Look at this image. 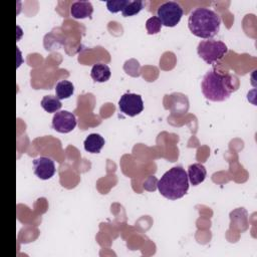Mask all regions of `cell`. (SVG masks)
Here are the masks:
<instances>
[{
	"label": "cell",
	"instance_id": "6da1fadb",
	"mask_svg": "<svg viewBox=\"0 0 257 257\" xmlns=\"http://www.w3.org/2000/svg\"><path fill=\"white\" fill-rule=\"evenodd\" d=\"M238 87V79L231 74H222L213 69L208 71L202 80L201 88L204 96L212 101H224Z\"/></svg>",
	"mask_w": 257,
	"mask_h": 257
},
{
	"label": "cell",
	"instance_id": "7a4b0ae2",
	"mask_svg": "<svg viewBox=\"0 0 257 257\" xmlns=\"http://www.w3.org/2000/svg\"><path fill=\"white\" fill-rule=\"evenodd\" d=\"M221 18L212 9L198 7L194 9L188 18L190 31L197 37L210 39L214 37L220 29Z\"/></svg>",
	"mask_w": 257,
	"mask_h": 257
},
{
	"label": "cell",
	"instance_id": "3957f363",
	"mask_svg": "<svg viewBox=\"0 0 257 257\" xmlns=\"http://www.w3.org/2000/svg\"><path fill=\"white\" fill-rule=\"evenodd\" d=\"M158 189L162 196L169 200H177L184 197L189 190L187 172L180 166L167 171L158 181Z\"/></svg>",
	"mask_w": 257,
	"mask_h": 257
},
{
	"label": "cell",
	"instance_id": "277c9868",
	"mask_svg": "<svg viewBox=\"0 0 257 257\" xmlns=\"http://www.w3.org/2000/svg\"><path fill=\"white\" fill-rule=\"evenodd\" d=\"M198 55L208 64H213L221 60L228 52L227 45L220 40H203L197 47Z\"/></svg>",
	"mask_w": 257,
	"mask_h": 257
},
{
	"label": "cell",
	"instance_id": "5b68a950",
	"mask_svg": "<svg viewBox=\"0 0 257 257\" xmlns=\"http://www.w3.org/2000/svg\"><path fill=\"white\" fill-rule=\"evenodd\" d=\"M184 14L183 8L175 1H168L161 4L157 10V16L162 24L167 27L176 26Z\"/></svg>",
	"mask_w": 257,
	"mask_h": 257
},
{
	"label": "cell",
	"instance_id": "8992f818",
	"mask_svg": "<svg viewBox=\"0 0 257 257\" xmlns=\"http://www.w3.org/2000/svg\"><path fill=\"white\" fill-rule=\"evenodd\" d=\"M118 107L122 113L128 116H135L143 111L144 102L140 94L126 92L120 96L118 100Z\"/></svg>",
	"mask_w": 257,
	"mask_h": 257
},
{
	"label": "cell",
	"instance_id": "52a82bcc",
	"mask_svg": "<svg viewBox=\"0 0 257 257\" xmlns=\"http://www.w3.org/2000/svg\"><path fill=\"white\" fill-rule=\"evenodd\" d=\"M76 126L75 115L68 110L55 112L52 118V127L61 134H67Z\"/></svg>",
	"mask_w": 257,
	"mask_h": 257
},
{
	"label": "cell",
	"instance_id": "ba28073f",
	"mask_svg": "<svg viewBox=\"0 0 257 257\" xmlns=\"http://www.w3.org/2000/svg\"><path fill=\"white\" fill-rule=\"evenodd\" d=\"M34 174L41 180H49L55 174L54 162L47 157H39L33 160Z\"/></svg>",
	"mask_w": 257,
	"mask_h": 257
},
{
	"label": "cell",
	"instance_id": "9c48e42d",
	"mask_svg": "<svg viewBox=\"0 0 257 257\" xmlns=\"http://www.w3.org/2000/svg\"><path fill=\"white\" fill-rule=\"evenodd\" d=\"M92 4L89 1H75L70 6V14L75 19H83L91 16Z\"/></svg>",
	"mask_w": 257,
	"mask_h": 257
},
{
	"label": "cell",
	"instance_id": "30bf717a",
	"mask_svg": "<svg viewBox=\"0 0 257 257\" xmlns=\"http://www.w3.org/2000/svg\"><path fill=\"white\" fill-rule=\"evenodd\" d=\"M188 179L190 181V183L193 186H197L199 184H201L202 182H204L206 175H207V171L206 168L204 167V165L200 164V163H195L189 166L188 168Z\"/></svg>",
	"mask_w": 257,
	"mask_h": 257
},
{
	"label": "cell",
	"instance_id": "8fae6325",
	"mask_svg": "<svg viewBox=\"0 0 257 257\" xmlns=\"http://www.w3.org/2000/svg\"><path fill=\"white\" fill-rule=\"evenodd\" d=\"M84 150L91 154H98L104 146V139L99 134H90L83 143Z\"/></svg>",
	"mask_w": 257,
	"mask_h": 257
},
{
	"label": "cell",
	"instance_id": "7c38bea8",
	"mask_svg": "<svg viewBox=\"0 0 257 257\" xmlns=\"http://www.w3.org/2000/svg\"><path fill=\"white\" fill-rule=\"evenodd\" d=\"M110 69L109 67L104 63H96L92 66L90 75L94 81L97 82H104L107 81L110 77Z\"/></svg>",
	"mask_w": 257,
	"mask_h": 257
},
{
	"label": "cell",
	"instance_id": "4fadbf2b",
	"mask_svg": "<svg viewBox=\"0 0 257 257\" xmlns=\"http://www.w3.org/2000/svg\"><path fill=\"white\" fill-rule=\"evenodd\" d=\"M56 96L59 99H65L70 97L74 92V86L69 80H60L55 86Z\"/></svg>",
	"mask_w": 257,
	"mask_h": 257
},
{
	"label": "cell",
	"instance_id": "5bb4252c",
	"mask_svg": "<svg viewBox=\"0 0 257 257\" xmlns=\"http://www.w3.org/2000/svg\"><path fill=\"white\" fill-rule=\"evenodd\" d=\"M41 106L47 112H57L61 108L62 104L57 96L45 95L41 99Z\"/></svg>",
	"mask_w": 257,
	"mask_h": 257
},
{
	"label": "cell",
	"instance_id": "9a60e30c",
	"mask_svg": "<svg viewBox=\"0 0 257 257\" xmlns=\"http://www.w3.org/2000/svg\"><path fill=\"white\" fill-rule=\"evenodd\" d=\"M143 8H144V2L142 0H134V1L128 0L127 4L121 10V14L124 17L133 16L138 14Z\"/></svg>",
	"mask_w": 257,
	"mask_h": 257
},
{
	"label": "cell",
	"instance_id": "2e32d148",
	"mask_svg": "<svg viewBox=\"0 0 257 257\" xmlns=\"http://www.w3.org/2000/svg\"><path fill=\"white\" fill-rule=\"evenodd\" d=\"M162 22L159 19L158 16H152L150 17L146 22V29L149 34H157L161 31L162 28Z\"/></svg>",
	"mask_w": 257,
	"mask_h": 257
},
{
	"label": "cell",
	"instance_id": "e0dca14e",
	"mask_svg": "<svg viewBox=\"0 0 257 257\" xmlns=\"http://www.w3.org/2000/svg\"><path fill=\"white\" fill-rule=\"evenodd\" d=\"M128 0H108L106 1V8L111 13H116L121 11L127 4Z\"/></svg>",
	"mask_w": 257,
	"mask_h": 257
}]
</instances>
